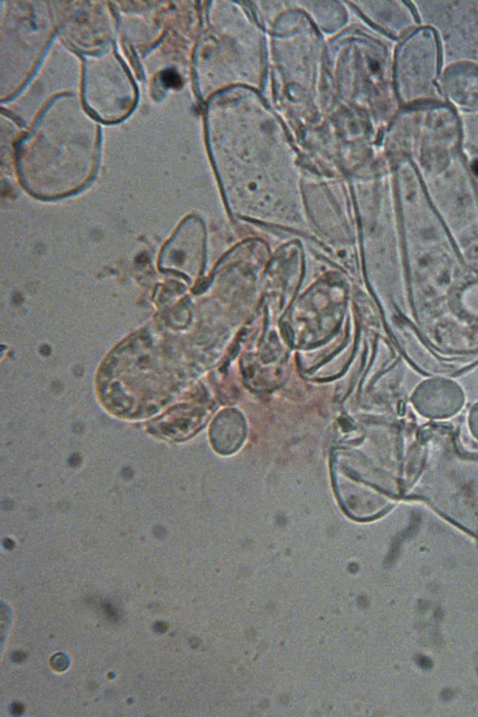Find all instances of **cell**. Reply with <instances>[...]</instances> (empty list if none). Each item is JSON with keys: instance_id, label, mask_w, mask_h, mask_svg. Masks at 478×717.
Returning <instances> with one entry per match:
<instances>
[{"instance_id": "obj_1", "label": "cell", "mask_w": 478, "mask_h": 717, "mask_svg": "<svg viewBox=\"0 0 478 717\" xmlns=\"http://www.w3.org/2000/svg\"><path fill=\"white\" fill-rule=\"evenodd\" d=\"M99 125L71 96L52 101L18 153L26 189L42 199L72 195L92 179L99 156Z\"/></svg>"}, {"instance_id": "obj_2", "label": "cell", "mask_w": 478, "mask_h": 717, "mask_svg": "<svg viewBox=\"0 0 478 717\" xmlns=\"http://www.w3.org/2000/svg\"><path fill=\"white\" fill-rule=\"evenodd\" d=\"M84 100L100 119L117 121L135 107L136 88L125 67L113 53L87 59L83 79Z\"/></svg>"}, {"instance_id": "obj_3", "label": "cell", "mask_w": 478, "mask_h": 717, "mask_svg": "<svg viewBox=\"0 0 478 717\" xmlns=\"http://www.w3.org/2000/svg\"><path fill=\"white\" fill-rule=\"evenodd\" d=\"M411 400L423 416L441 419L452 416L462 409L464 394L457 384L436 378L421 384Z\"/></svg>"}, {"instance_id": "obj_4", "label": "cell", "mask_w": 478, "mask_h": 717, "mask_svg": "<svg viewBox=\"0 0 478 717\" xmlns=\"http://www.w3.org/2000/svg\"><path fill=\"white\" fill-rule=\"evenodd\" d=\"M469 427L473 436L478 440V403L471 409L469 415Z\"/></svg>"}, {"instance_id": "obj_5", "label": "cell", "mask_w": 478, "mask_h": 717, "mask_svg": "<svg viewBox=\"0 0 478 717\" xmlns=\"http://www.w3.org/2000/svg\"><path fill=\"white\" fill-rule=\"evenodd\" d=\"M474 171L478 174V161L474 163Z\"/></svg>"}]
</instances>
